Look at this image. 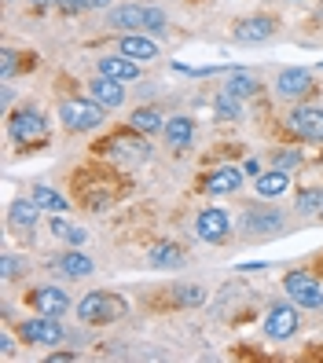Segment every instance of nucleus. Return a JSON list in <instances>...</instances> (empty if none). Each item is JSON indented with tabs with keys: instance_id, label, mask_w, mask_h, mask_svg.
I'll use <instances>...</instances> for the list:
<instances>
[{
	"instance_id": "393cba45",
	"label": "nucleus",
	"mask_w": 323,
	"mask_h": 363,
	"mask_svg": "<svg viewBox=\"0 0 323 363\" xmlns=\"http://www.w3.org/2000/svg\"><path fill=\"white\" fill-rule=\"evenodd\" d=\"M257 89H261V81H257L253 74H246V70H231V77H228V89H224V92H231V96L246 99V96H253Z\"/></svg>"
},
{
	"instance_id": "a211bd4d",
	"label": "nucleus",
	"mask_w": 323,
	"mask_h": 363,
	"mask_svg": "<svg viewBox=\"0 0 323 363\" xmlns=\"http://www.w3.org/2000/svg\"><path fill=\"white\" fill-rule=\"evenodd\" d=\"M143 15H147V8H140V4H118L106 11L111 26H118V30H143Z\"/></svg>"
},
{
	"instance_id": "c85d7f7f",
	"label": "nucleus",
	"mask_w": 323,
	"mask_h": 363,
	"mask_svg": "<svg viewBox=\"0 0 323 363\" xmlns=\"http://www.w3.org/2000/svg\"><path fill=\"white\" fill-rule=\"evenodd\" d=\"M297 165H301V155L297 151H279L275 155V169H283V173H294Z\"/></svg>"
},
{
	"instance_id": "f8f14e48",
	"label": "nucleus",
	"mask_w": 323,
	"mask_h": 363,
	"mask_svg": "<svg viewBox=\"0 0 323 363\" xmlns=\"http://www.w3.org/2000/svg\"><path fill=\"white\" fill-rule=\"evenodd\" d=\"M272 33H275V23L268 15H257V18H243L231 37L239 40V45H261V40H268Z\"/></svg>"
},
{
	"instance_id": "4468645a",
	"label": "nucleus",
	"mask_w": 323,
	"mask_h": 363,
	"mask_svg": "<svg viewBox=\"0 0 323 363\" xmlns=\"http://www.w3.org/2000/svg\"><path fill=\"white\" fill-rule=\"evenodd\" d=\"M33 308L45 312V315H62L70 308V297H67V290H59V286H37L33 290Z\"/></svg>"
},
{
	"instance_id": "473e14b6",
	"label": "nucleus",
	"mask_w": 323,
	"mask_h": 363,
	"mask_svg": "<svg viewBox=\"0 0 323 363\" xmlns=\"http://www.w3.org/2000/svg\"><path fill=\"white\" fill-rule=\"evenodd\" d=\"M67 242H70V246H81V242H84V231H81V228H70V231H67Z\"/></svg>"
},
{
	"instance_id": "1a4fd4ad",
	"label": "nucleus",
	"mask_w": 323,
	"mask_h": 363,
	"mask_svg": "<svg viewBox=\"0 0 323 363\" xmlns=\"http://www.w3.org/2000/svg\"><path fill=\"white\" fill-rule=\"evenodd\" d=\"M195 231H199V239H206V242H224L228 231H231V220H228L224 209H202L199 220H195Z\"/></svg>"
},
{
	"instance_id": "c756f323",
	"label": "nucleus",
	"mask_w": 323,
	"mask_h": 363,
	"mask_svg": "<svg viewBox=\"0 0 323 363\" xmlns=\"http://www.w3.org/2000/svg\"><path fill=\"white\" fill-rule=\"evenodd\" d=\"M206 301V290H199V286H184L180 290V305H202Z\"/></svg>"
},
{
	"instance_id": "bb28decb",
	"label": "nucleus",
	"mask_w": 323,
	"mask_h": 363,
	"mask_svg": "<svg viewBox=\"0 0 323 363\" xmlns=\"http://www.w3.org/2000/svg\"><path fill=\"white\" fill-rule=\"evenodd\" d=\"M213 111H217L221 121H235V118H243V103H239V96L224 92V96L213 99Z\"/></svg>"
},
{
	"instance_id": "b1692460",
	"label": "nucleus",
	"mask_w": 323,
	"mask_h": 363,
	"mask_svg": "<svg viewBox=\"0 0 323 363\" xmlns=\"http://www.w3.org/2000/svg\"><path fill=\"white\" fill-rule=\"evenodd\" d=\"M128 125H133L136 133H143V136H150V133H158V129H165V121H162V114L155 111V106H140V111L128 118Z\"/></svg>"
},
{
	"instance_id": "72a5a7b5",
	"label": "nucleus",
	"mask_w": 323,
	"mask_h": 363,
	"mask_svg": "<svg viewBox=\"0 0 323 363\" xmlns=\"http://www.w3.org/2000/svg\"><path fill=\"white\" fill-rule=\"evenodd\" d=\"M0 352H4V356H11V352H15V341H11V334L0 337Z\"/></svg>"
},
{
	"instance_id": "2eb2a0df",
	"label": "nucleus",
	"mask_w": 323,
	"mask_h": 363,
	"mask_svg": "<svg viewBox=\"0 0 323 363\" xmlns=\"http://www.w3.org/2000/svg\"><path fill=\"white\" fill-rule=\"evenodd\" d=\"M118 52L128 55V59H136V62L158 59V45H155L150 37H143V33H125V37L118 40Z\"/></svg>"
},
{
	"instance_id": "aec40b11",
	"label": "nucleus",
	"mask_w": 323,
	"mask_h": 363,
	"mask_svg": "<svg viewBox=\"0 0 323 363\" xmlns=\"http://www.w3.org/2000/svg\"><path fill=\"white\" fill-rule=\"evenodd\" d=\"M37 213H40V206H37L33 199H18V202H11V209H8V220H11V228H18V231H30V228L37 224Z\"/></svg>"
},
{
	"instance_id": "2f4dec72",
	"label": "nucleus",
	"mask_w": 323,
	"mask_h": 363,
	"mask_svg": "<svg viewBox=\"0 0 323 363\" xmlns=\"http://www.w3.org/2000/svg\"><path fill=\"white\" fill-rule=\"evenodd\" d=\"M15 272H18V257H11V253H8V257H4V279H11Z\"/></svg>"
},
{
	"instance_id": "7c9ffc66",
	"label": "nucleus",
	"mask_w": 323,
	"mask_h": 363,
	"mask_svg": "<svg viewBox=\"0 0 323 363\" xmlns=\"http://www.w3.org/2000/svg\"><path fill=\"white\" fill-rule=\"evenodd\" d=\"M11 70H15V52H11V48H4V81L11 77Z\"/></svg>"
},
{
	"instance_id": "7ed1b4c3",
	"label": "nucleus",
	"mask_w": 323,
	"mask_h": 363,
	"mask_svg": "<svg viewBox=\"0 0 323 363\" xmlns=\"http://www.w3.org/2000/svg\"><path fill=\"white\" fill-rule=\"evenodd\" d=\"M18 334H23L30 345H59V341H62L59 315H45V312H37V319H23Z\"/></svg>"
},
{
	"instance_id": "5701e85b",
	"label": "nucleus",
	"mask_w": 323,
	"mask_h": 363,
	"mask_svg": "<svg viewBox=\"0 0 323 363\" xmlns=\"http://www.w3.org/2000/svg\"><path fill=\"white\" fill-rule=\"evenodd\" d=\"M147 261L155 264V268H177L184 261V250L177 242H158V246L147 250Z\"/></svg>"
},
{
	"instance_id": "9b49d317",
	"label": "nucleus",
	"mask_w": 323,
	"mask_h": 363,
	"mask_svg": "<svg viewBox=\"0 0 323 363\" xmlns=\"http://www.w3.org/2000/svg\"><path fill=\"white\" fill-rule=\"evenodd\" d=\"M89 96H92L96 103H103L106 111H118V106L125 103V84L99 74V77H92V81H89Z\"/></svg>"
},
{
	"instance_id": "f3484780",
	"label": "nucleus",
	"mask_w": 323,
	"mask_h": 363,
	"mask_svg": "<svg viewBox=\"0 0 323 363\" xmlns=\"http://www.w3.org/2000/svg\"><path fill=\"white\" fill-rule=\"evenodd\" d=\"M246 231L250 235H279L283 231V213L275 209H253L246 217Z\"/></svg>"
},
{
	"instance_id": "a878e982",
	"label": "nucleus",
	"mask_w": 323,
	"mask_h": 363,
	"mask_svg": "<svg viewBox=\"0 0 323 363\" xmlns=\"http://www.w3.org/2000/svg\"><path fill=\"white\" fill-rule=\"evenodd\" d=\"M40 209H48V213H67V199L59 195V191H52V187H45V184H37L33 187V195H30Z\"/></svg>"
},
{
	"instance_id": "c9c22d12",
	"label": "nucleus",
	"mask_w": 323,
	"mask_h": 363,
	"mask_svg": "<svg viewBox=\"0 0 323 363\" xmlns=\"http://www.w3.org/2000/svg\"><path fill=\"white\" fill-rule=\"evenodd\" d=\"M316 213H319V217H323V191H319V206H316Z\"/></svg>"
},
{
	"instance_id": "412c9836",
	"label": "nucleus",
	"mask_w": 323,
	"mask_h": 363,
	"mask_svg": "<svg viewBox=\"0 0 323 363\" xmlns=\"http://www.w3.org/2000/svg\"><path fill=\"white\" fill-rule=\"evenodd\" d=\"M290 187V173L283 169H272V173H257V195L261 199H275Z\"/></svg>"
},
{
	"instance_id": "0eeeda50",
	"label": "nucleus",
	"mask_w": 323,
	"mask_h": 363,
	"mask_svg": "<svg viewBox=\"0 0 323 363\" xmlns=\"http://www.w3.org/2000/svg\"><path fill=\"white\" fill-rule=\"evenodd\" d=\"M316 89L312 84V74L309 70H301V67H290V70H283L275 77V96H283V99H305L309 92Z\"/></svg>"
},
{
	"instance_id": "20e7f679",
	"label": "nucleus",
	"mask_w": 323,
	"mask_h": 363,
	"mask_svg": "<svg viewBox=\"0 0 323 363\" xmlns=\"http://www.w3.org/2000/svg\"><path fill=\"white\" fill-rule=\"evenodd\" d=\"M11 136L18 143H45L48 140V118L40 111H18V114H11Z\"/></svg>"
},
{
	"instance_id": "dca6fc26",
	"label": "nucleus",
	"mask_w": 323,
	"mask_h": 363,
	"mask_svg": "<svg viewBox=\"0 0 323 363\" xmlns=\"http://www.w3.org/2000/svg\"><path fill=\"white\" fill-rule=\"evenodd\" d=\"M243 177H246V169L224 165V169H217V173L206 177V191H209V195H231V191L243 187Z\"/></svg>"
},
{
	"instance_id": "f704fd0d",
	"label": "nucleus",
	"mask_w": 323,
	"mask_h": 363,
	"mask_svg": "<svg viewBox=\"0 0 323 363\" xmlns=\"http://www.w3.org/2000/svg\"><path fill=\"white\" fill-rule=\"evenodd\" d=\"M111 0H84V8H106Z\"/></svg>"
},
{
	"instance_id": "cd10ccee",
	"label": "nucleus",
	"mask_w": 323,
	"mask_h": 363,
	"mask_svg": "<svg viewBox=\"0 0 323 363\" xmlns=\"http://www.w3.org/2000/svg\"><path fill=\"white\" fill-rule=\"evenodd\" d=\"M165 26H169L165 11H162V8H147V15H143V30H150V33H165Z\"/></svg>"
},
{
	"instance_id": "9d476101",
	"label": "nucleus",
	"mask_w": 323,
	"mask_h": 363,
	"mask_svg": "<svg viewBox=\"0 0 323 363\" xmlns=\"http://www.w3.org/2000/svg\"><path fill=\"white\" fill-rule=\"evenodd\" d=\"M96 70L103 74V77H111V81H136L140 77V62L136 59H128V55H99V62H96Z\"/></svg>"
},
{
	"instance_id": "ddd939ff",
	"label": "nucleus",
	"mask_w": 323,
	"mask_h": 363,
	"mask_svg": "<svg viewBox=\"0 0 323 363\" xmlns=\"http://www.w3.org/2000/svg\"><path fill=\"white\" fill-rule=\"evenodd\" d=\"M294 330H297V308L275 305V308L268 312V319H265V334L275 337V341H283V337H290Z\"/></svg>"
},
{
	"instance_id": "f257e3e1",
	"label": "nucleus",
	"mask_w": 323,
	"mask_h": 363,
	"mask_svg": "<svg viewBox=\"0 0 323 363\" xmlns=\"http://www.w3.org/2000/svg\"><path fill=\"white\" fill-rule=\"evenodd\" d=\"M103 118H106V106L103 103H96L92 96L89 99H67L59 106V121L67 125L70 133H92V129H99L103 125Z\"/></svg>"
},
{
	"instance_id": "f03ea898",
	"label": "nucleus",
	"mask_w": 323,
	"mask_h": 363,
	"mask_svg": "<svg viewBox=\"0 0 323 363\" xmlns=\"http://www.w3.org/2000/svg\"><path fill=\"white\" fill-rule=\"evenodd\" d=\"M128 305L121 301L118 294H106V290H92L89 297H81V305H77V315L84 319V323H114V319H125Z\"/></svg>"
},
{
	"instance_id": "4be33fe9",
	"label": "nucleus",
	"mask_w": 323,
	"mask_h": 363,
	"mask_svg": "<svg viewBox=\"0 0 323 363\" xmlns=\"http://www.w3.org/2000/svg\"><path fill=\"white\" fill-rule=\"evenodd\" d=\"M55 268H59L62 275H70V279H84V275H92V261L84 257V253H77V250L55 257Z\"/></svg>"
},
{
	"instance_id": "6e6552de",
	"label": "nucleus",
	"mask_w": 323,
	"mask_h": 363,
	"mask_svg": "<svg viewBox=\"0 0 323 363\" xmlns=\"http://www.w3.org/2000/svg\"><path fill=\"white\" fill-rule=\"evenodd\" d=\"M111 147V158L118 162V165H140V162H147V155H150V147H147V140H136V136H118V140H106Z\"/></svg>"
},
{
	"instance_id": "39448f33",
	"label": "nucleus",
	"mask_w": 323,
	"mask_h": 363,
	"mask_svg": "<svg viewBox=\"0 0 323 363\" xmlns=\"http://www.w3.org/2000/svg\"><path fill=\"white\" fill-rule=\"evenodd\" d=\"M287 294H290V301L301 305V308H319L323 305V286L305 272H290L287 275Z\"/></svg>"
},
{
	"instance_id": "6ab92c4d",
	"label": "nucleus",
	"mask_w": 323,
	"mask_h": 363,
	"mask_svg": "<svg viewBox=\"0 0 323 363\" xmlns=\"http://www.w3.org/2000/svg\"><path fill=\"white\" fill-rule=\"evenodd\" d=\"M165 140H169V147H191L195 143V121L191 118H173V121H165Z\"/></svg>"
},
{
	"instance_id": "423d86ee",
	"label": "nucleus",
	"mask_w": 323,
	"mask_h": 363,
	"mask_svg": "<svg viewBox=\"0 0 323 363\" xmlns=\"http://www.w3.org/2000/svg\"><path fill=\"white\" fill-rule=\"evenodd\" d=\"M287 125H290V133L301 136V140H312V143L323 140V111L319 106H294Z\"/></svg>"
}]
</instances>
